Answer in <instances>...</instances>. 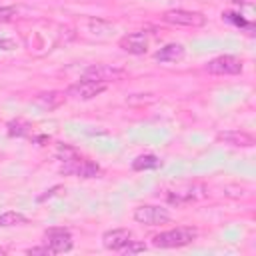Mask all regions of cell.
Wrapping results in <instances>:
<instances>
[{
    "mask_svg": "<svg viewBox=\"0 0 256 256\" xmlns=\"http://www.w3.org/2000/svg\"><path fill=\"white\" fill-rule=\"evenodd\" d=\"M206 196V188L198 182H192V184H184L182 188H176L168 194V200L176 206L180 204H186V202H194V200H200Z\"/></svg>",
    "mask_w": 256,
    "mask_h": 256,
    "instance_id": "cell-8",
    "label": "cell"
},
{
    "mask_svg": "<svg viewBox=\"0 0 256 256\" xmlns=\"http://www.w3.org/2000/svg\"><path fill=\"white\" fill-rule=\"evenodd\" d=\"M108 84H102V82H96V80H88V78H82L74 84L68 86L66 90V96L70 98H76V100H92L94 96L102 94L106 90Z\"/></svg>",
    "mask_w": 256,
    "mask_h": 256,
    "instance_id": "cell-6",
    "label": "cell"
},
{
    "mask_svg": "<svg viewBox=\"0 0 256 256\" xmlns=\"http://www.w3.org/2000/svg\"><path fill=\"white\" fill-rule=\"evenodd\" d=\"M56 156H58L60 162H70V160L78 158L80 154L76 152V148H72V146H64V144H62V146L56 150Z\"/></svg>",
    "mask_w": 256,
    "mask_h": 256,
    "instance_id": "cell-18",
    "label": "cell"
},
{
    "mask_svg": "<svg viewBox=\"0 0 256 256\" xmlns=\"http://www.w3.org/2000/svg\"><path fill=\"white\" fill-rule=\"evenodd\" d=\"M28 224V218L20 212H4L0 214V228H10V226H22Z\"/></svg>",
    "mask_w": 256,
    "mask_h": 256,
    "instance_id": "cell-16",
    "label": "cell"
},
{
    "mask_svg": "<svg viewBox=\"0 0 256 256\" xmlns=\"http://www.w3.org/2000/svg\"><path fill=\"white\" fill-rule=\"evenodd\" d=\"M146 250V244L144 242H138V240H130L120 252H124V254H136V252H144Z\"/></svg>",
    "mask_w": 256,
    "mask_h": 256,
    "instance_id": "cell-19",
    "label": "cell"
},
{
    "mask_svg": "<svg viewBox=\"0 0 256 256\" xmlns=\"http://www.w3.org/2000/svg\"><path fill=\"white\" fill-rule=\"evenodd\" d=\"M118 46L128 54L140 56V54H146L148 50V36L144 32H130L118 40Z\"/></svg>",
    "mask_w": 256,
    "mask_h": 256,
    "instance_id": "cell-9",
    "label": "cell"
},
{
    "mask_svg": "<svg viewBox=\"0 0 256 256\" xmlns=\"http://www.w3.org/2000/svg\"><path fill=\"white\" fill-rule=\"evenodd\" d=\"M216 140H220L224 144H230L234 148H250V146H254V136L244 132V130H224V132H218Z\"/></svg>",
    "mask_w": 256,
    "mask_h": 256,
    "instance_id": "cell-11",
    "label": "cell"
},
{
    "mask_svg": "<svg viewBox=\"0 0 256 256\" xmlns=\"http://www.w3.org/2000/svg\"><path fill=\"white\" fill-rule=\"evenodd\" d=\"M44 242L54 254L72 250V234L68 228H48L44 230Z\"/></svg>",
    "mask_w": 256,
    "mask_h": 256,
    "instance_id": "cell-7",
    "label": "cell"
},
{
    "mask_svg": "<svg viewBox=\"0 0 256 256\" xmlns=\"http://www.w3.org/2000/svg\"><path fill=\"white\" fill-rule=\"evenodd\" d=\"M196 238H198V230L196 228H192V226H178V228H172V230L156 234L152 244L156 248H180V246H186V244L194 242Z\"/></svg>",
    "mask_w": 256,
    "mask_h": 256,
    "instance_id": "cell-1",
    "label": "cell"
},
{
    "mask_svg": "<svg viewBox=\"0 0 256 256\" xmlns=\"http://www.w3.org/2000/svg\"><path fill=\"white\" fill-rule=\"evenodd\" d=\"M90 32L96 34V36H108L110 32H114V26L104 22V20H98V18H92L90 20Z\"/></svg>",
    "mask_w": 256,
    "mask_h": 256,
    "instance_id": "cell-17",
    "label": "cell"
},
{
    "mask_svg": "<svg viewBox=\"0 0 256 256\" xmlns=\"http://www.w3.org/2000/svg\"><path fill=\"white\" fill-rule=\"evenodd\" d=\"M130 240H132V232L128 228H112L102 234V246L114 252H120Z\"/></svg>",
    "mask_w": 256,
    "mask_h": 256,
    "instance_id": "cell-10",
    "label": "cell"
},
{
    "mask_svg": "<svg viewBox=\"0 0 256 256\" xmlns=\"http://www.w3.org/2000/svg\"><path fill=\"white\" fill-rule=\"evenodd\" d=\"M170 212L162 206H154V204H142L138 208H134V220L146 226H158V224H166L170 222Z\"/></svg>",
    "mask_w": 256,
    "mask_h": 256,
    "instance_id": "cell-3",
    "label": "cell"
},
{
    "mask_svg": "<svg viewBox=\"0 0 256 256\" xmlns=\"http://www.w3.org/2000/svg\"><path fill=\"white\" fill-rule=\"evenodd\" d=\"M26 254H30V256H52L54 252L50 250V246H34V248H28L26 250Z\"/></svg>",
    "mask_w": 256,
    "mask_h": 256,
    "instance_id": "cell-21",
    "label": "cell"
},
{
    "mask_svg": "<svg viewBox=\"0 0 256 256\" xmlns=\"http://www.w3.org/2000/svg\"><path fill=\"white\" fill-rule=\"evenodd\" d=\"M124 76H126V70H124V68L110 66V64H94V66L86 68V70H84V74H82V78L96 80V82H102V84L122 80Z\"/></svg>",
    "mask_w": 256,
    "mask_h": 256,
    "instance_id": "cell-5",
    "label": "cell"
},
{
    "mask_svg": "<svg viewBox=\"0 0 256 256\" xmlns=\"http://www.w3.org/2000/svg\"><path fill=\"white\" fill-rule=\"evenodd\" d=\"M16 16L14 6H0V22H10Z\"/></svg>",
    "mask_w": 256,
    "mask_h": 256,
    "instance_id": "cell-22",
    "label": "cell"
},
{
    "mask_svg": "<svg viewBox=\"0 0 256 256\" xmlns=\"http://www.w3.org/2000/svg\"><path fill=\"white\" fill-rule=\"evenodd\" d=\"M184 54H186L184 46H182V44L172 42V44L162 46V48L154 54V58H156L158 62H180V60L184 58Z\"/></svg>",
    "mask_w": 256,
    "mask_h": 256,
    "instance_id": "cell-12",
    "label": "cell"
},
{
    "mask_svg": "<svg viewBox=\"0 0 256 256\" xmlns=\"http://www.w3.org/2000/svg\"><path fill=\"white\" fill-rule=\"evenodd\" d=\"M8 134H10V136L24 138V136H30V134H32V126H30L26 120L16 118V120H10V122H8Z\"/></svg>",
    "mask_w": 256,
    "mask_h": 256,
    "instance_id": "cell-14",
    "label": "cell"
},
{
    "mask_svg": "<svg viewBox=\"0 0 256 256\" xmlns=\"http://www.w3.org/2000/svg\"><path fill=\"white\" fill-rule=\"evenodd\" d=\"M162 162L158 160V156H154V154H142V156H138L134 162H132V168L134 170H154V168H158Z\"/></svg>",
    "mask_w": 256,
    "mask_h": 256,
    "instance_id": "cell-15",
    "label": "cell"
},
{
    "mask_svg": "<svg viewBox=\"0 0 256 256\" xmlns=\"http://www.w3.org/2000/svg\"><path fill=\"white\" fill-rule=\"evenodd\" d=\"M234 4H254V0H230Z\"/></svg>",
    "mask_w": 256,
    "mask_h": 256,
    "instance_id": "cell-23",
    "label": "cell"
},
{
    "mask_svg": "<svg viewBox=\"0 0 256 256\" xmlns=\"http://www.w3.org/2000/svg\"><path fill=\"white\" fill-rule=\"evenodd\" d=\"M64 102V94L62 92H56V90H50V92H42L34 98V104L42 110H54L58 108L60 104Z\"/></svg>",
    "mask_w": 256,
    "mask_h": 256,
    "instance_id": "cell-13",
    "label": "cell"
},
{
    "mask_svg": "<svg viewBox=\"0 0 256 256\" xmlns=\"http://www.w3.org/2000/svg\"><path fill=\"white\" fill-rule=\"evenodd\" d=\"M164 22L174 24V26H188V28H200L206 24V16L202 12H194V10H166L162 16Z\"/></svg>",
    "mask_w": 256,
    "mask_h": 256,
    "instance_id": "cell-2",
    "label": "cell"
},
{
    "mask_svg": "<svg viewBox=\"0 0 256 256\" xmlns=\"http://www.w3.org/2000/svg\"><path fill=\"white\" fill-rule=\"evenodd\" d=\"M226 20H230L232 24H236V26H246L248 30H252V24H248L244 18H240V14H234V12H226V14H222Z\"/></svg>",
    "mask_w": 256,
    "mask_h": 256,
    "instance_id": "cell-20",
    "label": "cell"
},
{
    "mask_svg": "<svg viewBox=\"0 0 256 256\" xmlns=\"http://www.w3.org/2000/svg\"><path fill=\"white\" fill-rule=\"evenodd\" d=\"M242 60L230 54L224 56H216L206 64V72L208 74H216V76H234L242 72Z\"/></svg>",
    "mask_w": 256,
    "mask_h": 256,
    "instance_id": "cell-4",
    "label": "cell"
}]
</instances>
